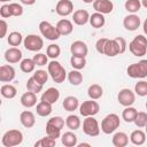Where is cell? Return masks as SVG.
<instances>
[{"instance_id": "cell-1", "label": "cell", "mask_w": 147, "mask_h": 147, "mask_svg": "<svg viewBox=\"0 0 147 147\" xmlns=\"http://www.w3.org/2000/svg\"><path fill=\"white\" fill-rule=\"evenodd\" d=\"M129 49L132 55L137 57H141L147 53V37L144 34L136 36L129 44Z\"/></svg>"}, {"instance_id": "cell-2", "label": "cell", "mask_w": 147, "mask_h": 147, "mask_svg": "<svg viewBox=\"0 0 147 147\" xmlns=\"http://www.w3.org/2000/svg\"><path fill=\"white\" fill-rule=\"evenodd\" d=\"M47 71L51 76V78L53 79L54 83H57V84H61L67 78V72H65V69L64 67L59 62V61H55V60H52L48 64H47Z\"/></svg>"}, {"instance_id": "cell-3", "label": "cell", "mask_w": 147, "mask_h": 147, "mask_svg": "<svg viewBox=\"0 0 147 147\" xmlns=\"http://www.w3.org/2000/svg\"><path fill=\"white\" fill-rule=\"evenodd\" d=\"M23 141V133L20 130L11 129L3 133L1 138V144L5 147H15L21 145Z\"/></svg>"}, {"instance_id": "cell-4", "label": "cell", "mask_w": 147, "mask_h": 147, "mask_svg": "<svg viewBox=\"0 0 147 147\" xmlns=\"http://www.w3.org/2000/svg\"><path fill=\"white\" fill-rule=\"evenodd\" d=\"M126 74L131 78L147 77V59H142L137 63H132L126 68Z\"/></svg>"}, {"instance_id": "cell-5", "label": "cell", "mask_w": 147, "mask_h": 147, "mask_svg": "<svg viewBox=\"0 0 147 147\" xmlns=\"http://www.w3.org/2000/svg\"><path fill=\"white\" fill-rule=\"evenodd\" d=\"M121 125V121L118 115L116 114H108L107 116L103 117L101 122V131L105 134H110L114 133Z\"/></svg>"}, {"instance_id": "cell-6", "label": "cell", "mask_w": 147, "mask_h": 147, "mask_svg": "<svg viewBox=\"0 0 147 147\" xmlns=\"http://www.w3.org/2000/svg\"><path fill=\"white\" fill-rule=\"evenodd\" d=\"M83 132L92 138L100 134V125L93 116H87L83 121Z\"/></svg>"}, {"instance_id": "cell-7", "label": "cell", "mask_w": 147, "mask_h": 147, "mask_svg": "<svg viewBox=\"0 0 147 147\" xmlns=\"http://www.w3.org/2000/svg\"><path fill=\"white\" fill-rule=\"evenodd\" d=\"M39 31L41 36L48 40H57L61 37L56 26L52 25L48 21H41L39 23Z\"/></svg>"}, {"instance_id": "cell-8", "label": "cell", "mask_w": 147, "mask_h": 147, "mask_svg": "<svg viewBox=\"0 0 147 147\" xmlns=\"http://www.w3.org/2000/svg\"><path fill=\"white\" fill-rule=\"evenodd\" d=\"M23 45L30 52H39L44 47V39L37 34H28L23 40Z\"/></svg>"}, {"instance_id": "cell-9", "label": "cell", "mask_w": 147, "mask_h": 147, "mask_svg": "<svg viewBox=\"0 0 147 147\" xmlns=\"http://www.w3.org/2000/svg\"><path fill=\"white\" fill-rule=\"evenodd\" d=\"M99 110H100V106L93 99L83 101V103L79 105V114L82 116H84V117L94 116V115H96L99 113Z\"/></svg>"}, {"instance_id": "cell-10", "label": "cell", "mask_w": 147, "mask_h": 147, "mask_svg": "<svg viewBox=\"0 0 147 147\" xmlns=\"http://www.w3.org/2000/svg\"><path fill=\"white\" fill-rule=\"evenodd\" d=\"M117 100H118L119 105H122L124 107L132 106L136 102V93H134V91H131L130 88H122L118 92Z\"/></svg>"}, {"instance_id": "cell-11", "label": "cell", "mask_w": 147, "mask_h": 147, "mask_svg": "<svg viewBox=\"0 0 147 147\" xmlns=\"http://www.w3.org/2000/svg\"><path fill=\"white\" fill-rule=\"evenodd\" d=\"M55 11L59 16L65 17L74 13V3L71 0H59L55 6Z\"/></svg>"}, {"instance_id": "cell-12", "label": "cell", "mask_w": 147, "mask_h": 147, "mask_svg": "<svg viewBox=\"0 0 147 147\" xmlns=\"http://www.w3.org/2000/svg\"><path fill=\"white\" fill-rule=\"evenodd\" d=\"M140 24H141V20L136 14H129L123 20V26L127 31H136V30H138Z\"/></svg>"}, {"instance_id": "cell-13", "label": "cell", "mask_w": 147, "mask_h": 147, "mask_svg": "<svg viewBox=\"0 0 147 147\" xmlns=\"http://www.w3.org/2000/svg\"><path fill=\"white\" fill-rule=\"evenodd\" d=\"M3 56H5V60H6L8 63L14 64V63H18V62L22 61L23 54H22V51H21L18 47H13V46H11L10 48L6 49Z\"/></svg>"}, {"instance_id": "cell-14", "label": "cell", "mask_w": 147, "mask_h": 147, "mask_svg": "<svg viewBox=\"0 0 147 147\" xmlns=\"http://www.w3.org/2000/svg\"><path fill=\"white\" fill-rule=\"evenodd\" d=\"M70 52L72 55L75 56H82V57H86L87 53H88V47L86 45V42L82 41V40H76L71 44L70 46Z\"/></svg>"}, {"instance_id": "cell-15", "label": "cell", "mask_w": 147, "mask_h": 147, "mask_svg": "<svg viewBox=\"0 0 147 147\" xmlns=\"http://www.w3.org/2000/svg\"><path fill=\"white\" fill-rule=\"evenodd\" d=\"M16 76L15 69L10 64H3L0 67V82L1 83H9Z\"/></svg>"}, {"instance_id": "cell-16", "label": "cell", "mask_w": 147, "mask_h": 147, "mask_svg": "<svg viewBox=\"0 0 147 147\" xmlns=\"http://www.w3.org/2000/svg\"><path fill=\"white\" fill-rule=\"evenodd\" d=\"M93 8L95 11L101 14H110L114 9V3L110 0H94Z\"/></svg>"}, {"instance_id": "cell-17", "label": "cell", "mask_w": 147, "mask_h": 147, "mask_svg": "<svg viewBox=\"0 0 147 147\" xmlns=\"http://www.w3.org/2000/svg\"><path fill=\"white\" fill-rule=\"evenodd\" d=\"M90 13L86 9H78L76 11H74L72 14V22L76 25H85L87 22H90Z\"/></svg>"}, {"instance_id": "cell-18", "label": "cell", "mask_w": 147, "mask_h": 147, "mask_svg": "<svg viewBox=\"0 0 147 147\" xmlns=\"http://www.w3.org/2000/svg\"><path fill=\"white\" fill-rule=\"evenodd\" d=\"M60 98V91L55 87H48L42 94H41V98L40 100L41 101H46L48 103H56V101L59 100Z\"/></svg>"}, {"instance_id": "cell-19", "label": "cell", "mask_w": 147, "mask_h": 147, "mask_svg": "<svg viewBox=\"0 0 147 147\" xmlns=\"http://www.w3.org/2000/svg\"><path fill=\"white\" fill-rule=\"evenodd\" d=\"M20 122H21V124H22L24 127L31 129V127H33L34 124H36V116H34V114H33L32 111H30V110H24V111H22L21 115H20Z\"/></svg>"}, {"instance_id": "cell-20", "label": "cell", "mask_w": 147, "mask_h": 147, "mask_svg": "<svg viewBox=\"0 0 147 147\" xmlns=\"http://www.w3.org/2000/svg\"><path fill=\"white\" fill-rule=\"evenodd\" d=\"M56 29L60 33V36H68L74 31V24L71 21L67 18H62L56 23Z\"/></svg>"}, {"instance_id": "cell-21", "label": "cell", "mask_w": 147, "mask_h": 147, "mask_svg": "<svg viewBox=\"0 0 147 147\" xmlns=\"http://www.w3.org/2000/svg\"><path fill=\"white\" fill-rule=\"evenodd\" d=\"M21 105L25 108H32L37 105V94L30 91H26L21 95Z\"/></svg>"}, {"instance_id": "cell-22", "label": "cell", "mask_w": 147, "mask_h": 147, "mask_svg": "<svg viewBox=\"0 0 147 147\" xmlns=\"http://www.w3.org/2000/svg\"><path fill=\"white\" fill-rule=\"evenodd\" d=\"M62 107L65 111L72 113V111H75L79 108V100L76 96H72V95L65 96L63 102H62Z\"/></svg>"}, {"instance_id": "cell-23", "label": "cell", "mask_w": 147, "mask_h": 147, "mask_svg": "<svg viewBox=\"0 0 147 147\" xmlns=\"http://www.w3.org/2000/svg\"><path fill=\"white\" fill-rule=\"evenodd\" d=\"M130 141L136 146H141L146 142V132L138 129L131 132L130 134Z\"/></svg>"}, {"instance_id": "cell-24", "label": "cell", "mask_w": 147, "mask_h": 147, "mask_svg": "<svg viewBox=\"0 0 147 147\" xmlns=\"http://www.w3.org/2000/svg\"><path fill=\"white\" fill-rule=\"evenodd\" d=\"M119 54H121L119 48H118V45L115 41V39H108V41L105 46V55H107L109 57H114Z\"/></svg>"}, {"instance_id": "cell-25", "label": "cell", "mask_w": 147, "mask_h": 147, "mask_svg": "<svg viewBox=\"0 0 147 147\" xmlns=\"http://www.w3.org/2000/svg\"><path fill=\"white\" fill-rule=\"evenodd\" d=\"M61 142L65 147H75V146L78 145V142H77V136L74 132H71V131L64 132L61 136Z\"/></svg>"}, {"instance_id": "cell-26", "label": "cell", "mask_w": 147, "mask_h": 147, "mask_svg": "<svg viewBox=\"0 0 147 147\" xmlns=\"http://www.w3.org/2000/svg\"><path fill=\"white\" fill-rule=\"evenodd\" d=\"M111 142L115 147H125L127 146L129 144V137L125 132H116L114 136H113V139H111Z\"/></svg>"}, {"instance_id": "cell-27", "label": "cell", "mask_w": 147, "mask_h": 147, "mask_svg": "<svg viewBox=\"0 0 147 147\" xmlns=\"http://www.w3.org/2000/svg\"><path fill=\"white\" fill-rule=\"evenodd\" d=\"M53 111V108H52V103H48L46 101H40L37 106H36V113L37 115L41 116V117H46V116H49Z\"/></svg>"}, {"instance_id": "cell-28", "label": "cell", "mask_w": 147, "mask_h": 147, "mask_svg": "<svg viewBox=\"0 0 147 147\" xmlns=\"http://www.w3.org/2000/svg\"><path fill=\"white\" fill-rule=\"evenodd\" d=\"M105 23H106V18H105V15L101 13L95 11L90 16V24L95 29L102 28L105 25Z\"/></svg>"}, {"instance_id": "cell-29", "label": "cell", "mask_w": 147, "mask_h": 147, "mask_svg": "<svg viewBox=\"0 0 147 147\" xmlns=\"http://www.w3.org/2000/svg\"><path fill=\"white\" fill-rule=\"evenodd\" d=\"M87 95L90 96V99L99 100L103 95V88L99 84H92L87 88Z\"/></svg>"}, {"instance_id": "cell-30", "label": "cell", "mask_w": 147, "mask_h": 147, "mask_svg": "<svg viewBox=\"0 0 147 147\" xmlns=\"http://www.w3.org/2000/svg\"><path fill=\"white\" fill-rule=\"evenodd\" d=\"M0 93L6 99H14L17 94V90L11 84H3L0 88Z\"/></svg>"}, {"instance_id": "cell-31", "label": "cell", "mask_w": 147, "mask_h": 147, "mask_svg": "<svg viewBox=\"0 0 147 147\" xmlns=\"http://www.w3.org/2000/svg\"><path fill=\"white\" fill-rule=\"evenodd\" d=\"M23 36H22V33L21 32H18V31H13V32H10L9 34H8V37H7V42H8V45H10V46H13V47H17V46H20L22 42H23Z\"/></svg>"}, {"instance_id": "cell-32", "label": "cell", "mask_w": 147, "mask_h": 147, "mask_svg": "<svg viewBox=\"0 0 147 147\" xmlns=\"http://www.w3.org/2000/svg\"><path fill=\"white\" fill-rule=\"evenodd\" d=\"M65 125H67V127H68L69 130L76 131V130H78V129L80 127L82 122H80V119H79V117H78L77 115L72 114V115H69V116L65 118Z\"/></svg>"}, {"instance_id": "cell-33", "label": "cell", "mask_w": 147, "mask_h": 147, "mask_svg": "<svg viewBox=\"0 0 147 147\" xmlns=\"http://www.w3.org/2000/svg\"><path fill=\"white\" fill-rule=\"evenodd\" d=\"M68 80H69V83L71 85L78 86V85H80L83 83V74L79 70L74 69L68 74Z\"/></svg>"}, {"instance_id": "cell-34", "label": "cell", "mask_w": 147, "mask_h": 147, "mask_svg": "<svg viewBox=\"0 0 147 147\" xmlns=\"http://www.w3.org/2000/svg\"><path fill=\"white\" fill-rule=\"evenodd\" d=\"M138 114V110L132 107V106H129V107H125V109L123 110L122 113V118L126 122V123H132L134 122V118Z\"/></svg>"}, {"instance_id": "cell-35", "label": "cell", "mask_w": 147, "mask_h": 147, "mask_svg": "<svg viewBox=\"0 0 147 147\" xmlns=\"http://www.w3.org/2000/svg\"><path fill=\"white\" fill-rule=\"evenodd\" d=\"M124 8L130 14H136L141 8V1L140 0H126L124 3Z\"/></svg>"}, {"instance_id": "cell-36", "label": "cell", "mask_w": 147, "mask_h": 147, "mask_svg": "<svg viewBox=\"0 0 147 147\" xmlns=\"http://www.w3.org/2000/svg\"><path fill=\"white\" fill-rule=\"evenodd\" d=\"M20 68L23 72L25 74H30V72H33L34 71V68H36V63L33 61V59H23L20 63Z\"/></svg>"}, {"instance_id": "cell-37", "label": "cell", "mask_w": 147, "mask_h": 147, "mask_svg": "<svg viewBox=\"0 0 147 147\" xmlns=\"http://www.w3.org/2000/svg\"><path fill=\"white\" fill-rule=\"evenodd\" d=\"M25 86H26V91H30V92H33V93L38 94L39 92L42 91V86H44V85L39 84L33 77H30V78L28 79Z\"/></svg>"}, {"instance_id": "cell-38", "label": "cell", "mask_w": 147, "mask_h": 147, "mask_svg": "<svg viewBox=\"0 0 147 147\" xmlns=\"http://www.w3.org/2000/svg\"><path fill=\"white\" fill-rule=\"evenodd\" d=\"M70 64H71V67L74 69H77V70L84 69L85 65H86V59L85 57H82V56L71 55V57H70Z\"/></svg>"}, {"instance_id": "cell-39", "label": "cell", "mask_w": 147, "mask_h": 147, "mask_svg": "<svg viewBox=\"0 0 147 147\" xmlns=\"http://www.w3.org/2000/svg\"><path fill=\"white\" fill-rule=\"evenodd\" d=\"M46 54H47V56L51 57L52 60H55V59H57V57L60 56V54H61V48H60V46L56 45V44H51V45H48L47 48H46Z\"/></svg>"}, {"instance_id": "cell-40", "label": "cell", "mask_w": 147, "mask_h": 147, "mask_svg": "<svg viewBox=\"0 0 147 147\" xmlns=\"http://www.w3.org/2000/svg\"><path fill=\"white\" fill-rule=\"evenodd\" d=\"M55 145H56V139H53L49 136L44 137L34 142V147H54Z\"/></svg>"}, {"instance_id": "cell-41", "label": "cell", "mask_w": 147, "mask_h": 147, "mask_svg": "<svg viewBox=\"0 0 147 147\" xmlns=\"http://www.w3.org/2000/svg\"><path fill=\"white\" fill-rule=\"evenodd\" d=\"M48 75H49L48 71L42 70V69H39V70H36V71L33 72L32 77H33L39 84L44 85V84L47 82V79H48Z\"/></svg>"}, {"instance_id": "cell-42", "label": "cell", "mask_w": 147, "mask_h": 147, "mask_svg": "<svg viewBox=\"0 0 147 147\" xmlns=\"http://www.w3.org/2000/svg\"><path fill=\"white\" fill-rule=\"evenodd\" d=\"M134 93L139 96H146L147 95V82L146 80H139L134 85Z\"/></svg>"}, {"instance_id": "cell-43", "label": "cell", "mask_w": 147, "mask_h": 147, "mask_svg": "<svg viewBox=\"0 0 147 147\" xmlns=\"http://www.w3.org/2000/svg\"><path fill=\"white\" fill-rule=\"evenodd\" d=\"M46 134L53 139H57L61 137V129H59L49 123H46Z\"/></svg>"}, {"instance_id": "cell-44", "label": "cell", "mask_w": 147, "mask_h": 147, "mask_svg": "<svg viewBox=\"0 0 147 147\" xmlns=\"http://www.w3.org/2000/svg\"><path fill=\"white\" fill-rule=\"evenodd\" d=\"M137 127L141 129V127H145L146 124H147V113L145 111H138L136 118H134V122H133Z\"/></svg>"}, {"instance_id": "cell-45", "label": "cell", "mask_w": 147, "mask_h": 147, "mask_svg": "<svg viewBox=\"0 0 147 147\" xmlns=\"http://www.w3.org/2000/svg\"><path fill=\"white\" fill-rule=\"evenodd\" d=\"M32 59H33L36 65L42 67V65L48 64V56H47V54H44V53H37L36 55H33Z\"/></svg>"}, {"instance_id": "cell-46", "label": "cell", "mask_w": 147, "mask_h": 147, "mask_svg": "<svg viewBox=\"0 0 147 147\" xmlns=\"http://www.w3.org/2000/svg\"><path fill=\"white\" fill-rule=\"evenodd\" d=\"M9 7H10V13H11V16H15V17H18L23 14V7L20 5V3H16V2H11L9 3Z\"/></svg>"}, {"instance_id": "cell-47", "label": "cell", "mask_w": 147, "mask_h": 147, "mask_svg": "<svg viewBox=\"0 0 147 147\" xmlns=\"http://www.w3.org/2000/svg\"><path fill=\"white\" fill-rule=\"evenodd\" d=\"M47 123H49V124H52V125H54V126H56V127H59V129H63V126H64V124H65V122H64V119L61 117V116H54V117H52V118H49L48 121H47Z\"/></svg>"}, {"instance_id": "cell-48", "label": "cell", "mask_w": 147, "mask_h": 147, "mask_svg": "<svg viewBox=\"0 0 147 147\" xmlns=\"http://www.w3.org/2000/svg\"><path fill=\"white\" fill-rule=\"evenodd\" d=\"M107 41H108V38H100V39L96 40V42H95V49H96V52L99 54L105 55V46H106Z\"/></svg>"}, {"instance_id": "cell-49", "label": "cell", "mask_w": 147, "mask_h": 147, "mask_svg": "<svg viewBox=\"0 0 147 147\" xmlns=\"http://www.w3.org/2000/svg\"><path fill=\"white\" fill-rule=\"evenodd\" d=\"M0 16H1L2 18H8V17L11 16L9 3H3V5L0 7Z\"/></svg>"}, {"instance_id": "cell-50", "label": "cell", "mask_w": 147, "mask_h": 147, "mask_svg": "<svg viewBox=\"0 0 147 147\" xmlns=\"http://www.w3.org/2000/svg\"><path fill=\"white\" fill-rule=\"evenodd\" d=\"M115 39V41L117 42V45H118V48H119V53L121 54H123L125 51H126V40L123 38V37H116V38H114Z\"/></svg>"}, {"instance_id": "cell-51", "label": "cell", "mask_w": 147, "mask_h": 147, "mask_svg": "<svg viewBox=\"0 0 147 147\" xmlns=\"http://www.w3.org/2000/svg\"><path fill=\"white\" fill-rule=\"evenodd\" d=\"M0 29H1V31H0V38L2 39V38L6 37V34H7V29H8V24H7V22H6L5 20H1V21H0Z\"/></svg>"}, {"instance_id": "cell-52", "label": "cell", "mask_w": 147, "mask_h": 147, "mask_svg": "<svg viewBox=\"0 0 147 147\" xmlns=\"http://www.w3.org/2000/svg\"><path fill=\"white\" fill-rule=\"evenodd\" d=\"M23 5H26V6H31V5H33L34 2H36V0H20Z\"/></svg>"}, {"instance_id": "cell-53", "label": "cell", "mask_w": 147, "mask_h": 147, "mask_svg": "<svg viewBox=\"0 0 147 147\" xmlns=\"http://www.w3.org/2000/svg\"><path fill=\"white\" fill-rule=\"evenodd\" d=\"M142 30H144V33L147 36V18L144 21V23H142Z\"/></svg>"}, {"instance_id": "cell-54", "label": "cell", "mask_w": 147, "mask_h": 147, "mask_svg": "<svg viewBox=\"0 0 147 147\" xmlns=\"http://www.w3.org/2000/svg\"><path fill=\"white\" fill-rule=\"evenodd\" d=\"M77 146H79V147H84V146H86V147H90L91 145H90L88 142H82V144H78Z\"/></svg>"}, {"instance_id": "cell-55", "label": "cell", "mask_w": 147, "mask_h": 147, "mask_svg": "<svg viewBox=\"0 0 147 147\" xmlns=\"http://www.w3.org/2000/svg\"><path fill=\"white\" fill-rule=\"evenodd\" d=\"M140 1H141V6L147 8V0H140Z\"/></svg>"}, {"instance_id": "cell-56", "label": "cell", "mask_w": 147, "mask_h": 147, "mask_svg": "<svg viewBox=\"0 0 147 147\" xmlns=\"http://www.w3.org/2000/svg\"><path fill=\"white\" fill-rule=\"evenodd\" d=\"M83 2H85V3H93L94 0H83Z\"/></svg>"}, {"instance_id": "cell-57", "label": "cell", "mask_w": 147, "mask_h": 147, "mask_svg": "<svg viewBox=\"0 0 147 147\" xmlns=\"http://www.w3.org/2000/svg\"><path fill=\"white\" fill-rule=\"evenodd\" d=\"M2 3H5V2H8V1H10V0H0Z\"/></svg>"}, {"instance_id": "cell-58", "label": "cell", "mask_w": 147, "mask_h": 147, "mask_svg": "<svg viewBox=\"0 0 147 147\" xmlns=\"http://www.w3.org/2000/svg\"><path fill=\"white\" fill-rule=\"evenodd\" d=\"M145 132H146V134H147V124H146V126H145Z\"/></svg>"}, {"instance_id": "cell-59", "label": "cell", "mask_w": 147, "mask_h": 147, "mask_svg": "<svg viewBox=\"0 0 147 147\" xmlns=\"http://www.w3.org/2000/svg\"><path fill=\"white\" fill-rule=\"evenodd\" d=\"M145 107H146V109H147V101H146V103H145Z\"/></svg>"}]
</instances>
